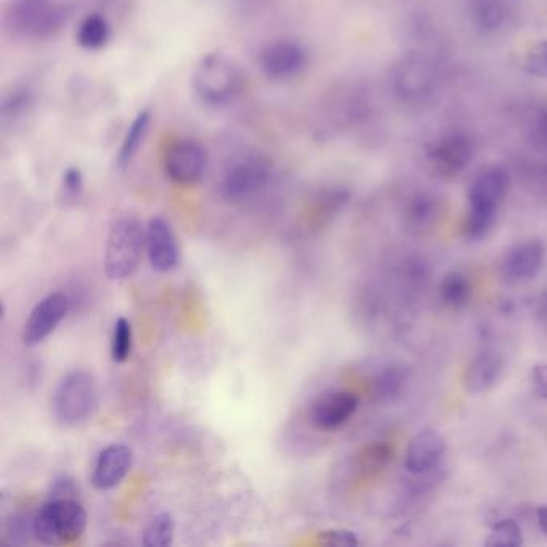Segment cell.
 <instances>
[{"instance_id":"cell-1","label":"cell","mask_w":547,"mask_h":547,"mask_svg":"<svg viewBox=\"0 0 547 547\" xmlns=\"http://www.w3.org/2000/svg\"><path fill=\"white\" fill-rule=\"evenodd\" d=\"M507 191L509 174L503 167H487L475 175L467 190V209L462 222V233L467 240H482L493 230Z\"/></svg>"},{"instance_id":"cell-2","label":"cell","mask_w":547,"mask_h":547,"mask_svg":"<svg viewBox=\"0 0 547 547\" xmlns=\"http://www.w3.org/2000/svg\"><path fill=\"white\" fill-rule=\"evenodd\" d=\"M246 76L235 61L222 53L201 58L193 73V90L203 105L211 108L230 105L240 97Z\"/></svg>"},{"instance_id":"cell-3","label":"cell","mask_w":547,"mask_h":547,"mask_svg":"<svg viewBox=\"0 0 547 547\" xmlns=\"http://www.w3.org/2000/svg\"><path fill=\"white\" fill-rule=\"evenodd\" d=\"M87 514L77 499H49L34 515V538L45 546H65L84 535Z\"/></svg>"},{"instance_id":"cell-4","label":"cell","mask_w":547,"mask_h":547,"mask_svg":"<svg viewBox=\"0 0 547 547\" xmlns=\"http://www.w3.org/2000/svg\"><path fill=\"white\" fill-rule=\"evenodd\" d=\"M68 17V7L61 0H13L5 23L15 36L49 39L63 28Z\"/></svg>"},{"instance_id":"cell-5","label":"cell","mask_w":547,"mask_h":547,"mask_svg":"<svg viewBox=\"0 0 547 547\" xmlns=\"http://www.w3.org/2000/svg\"><path fill=\"white\" fill-rule=\"evenodd\" d=\"M390 92L408 105L430 100L437 87V71L426 53L411 50L395 61L389 74Z\"/></svg>"},{"instance_id":"cell-6","label":"cell","mask_w":547,"mask_h":547,"mask_svg":"<svg viewBox=\"0 0 547 547\" xmlns=\"http://www.w3.org/2000/svg\"><path fill=\"white\" fill-rule=\"evenodd\" d=\"M146 248V231L138 220L122 217L111 227L105 249V273L111 281L126 280L137 272Z\"/></svg>"},{"instance_id":"cell-7","label":"cell","mask_w":547,"mask_h":547,"mask_svg":"<svg viewBox=\"0 0 547 547\" xmlns=\"http://www.w3.org/2000/svg\"><path fill=\"white\" fill-rule=\"evenodd\" d=\"M97 405L94 376L84 369L66 374L53 392V414L66 427L79 426L87 421L94 414Z\"/></svg>"},{"instance_id":"cell-8","label":"cell","mask_w":547,"mask_h":547,"mask_svg":"<svg viewBox=\"0 0 547 547\" xmlns=\"http://www.w3.org/2000/svg\"><path fill=\"white\" fill-rule=\"evenodd\" d=\"M272 174V163L262 154L238 156L223 172L219 185L220 195L228 203H244L268 187Z\"/></svg>"},{"instance_id":"cell-9","label":"cell","mask_w":547,"mask_h":547,"mask_svg":"<svg viewBox=\"0 0 547 547\" xmlns=\"http://www.w3.org/2000/svg\"><path fill=\"white\" fill-rule=\"evenodd\" d=\"M474 138L464 130H446L442 135L427 143L426 159L430 169L440 177H458L475 158Z\"/></svg>"},{"instance_id":"cell-10","label":"cell","mask_w":547,"mask_h":547,"mask_svg":"<svg viewBox=\"0 0 547 547\" xmlns=\"http://www.w3.org/2000/svg\"><path fill=\"white\" fill-rule=\"evenodd\" d=\"M546 257L547 251L543 241H519L512 248L507 249L501 260V268H499L501 278L504 283L511 286L530 283L543 272Z\"/></svg>"},{"instance_id":"cell-11","label":"cell","mask_w":547,"mask_h":547,"mask_svg":"<svg viewBox=\"0 0 547 547\" xmlns=\"http://www.w3.org/2000/svg\"><path fill=\"white\" fill-rule=\"evenodd\" d=\"M69 297L63 292H52L39 302L29 315L23 328L21 341L26 347H36L53 334L61 321L68 315Z\"/></svg>"},{"instance_id":"cell-12","label":"cell","mask_w":547,"mask_h":547,"mask_svg":"<svg viewBox=\"0 0 547 547\" xmlns=\"http://www.w3.org/2000/svg\"><path fill=\"white\" fill-rule=\"evenodd\" d=\"M207 156L195 140H179L169 146L164 156V169L177 185H195L206 172Z\"/></svg>"},{"instance_id":"cell-13","label":"cell","mask_w":547,"mask_h":547,"mask_svg":"<svg viewBox=\"0 0 547 547\" xmlns=\"http://www.w3.org/2000/svg\"><path fill=\"white\" fill-rule=\"evenodd\" d=\"M358 395L352 390H328L310 405L308 418L320 430H334L344 426L358 410Z\"/></svg>"},{"instance_id":"cell-14","label":"cell","mask_w":547,"mask_h":547,"mask_svg":"<svg viewBox=\"0 0 547 547\" xmlns=\"http://www.w3.org/2000/svg\"><path fill=\"white\" fill-rule=\"evenodd\" d=\"M259 65L268 79L286 81L304 71L307 52L297 42L276 41L260 52Z\"/></svg>"},{"instance_id":"cell-15","label":"cell","mask_w":547,"mask_h":547,"mask_svg":"<svg viewBox=\"0 0 547 547\" xmlns=\"http://www.w3.org/2000/svg\"><path fill=\"white\" fill-rule=\"evenodd\" d=\"M446 454V440L434 429L421 430L406 446L405 466L411 475H426L434 472Z\"/></svg>"},{"instance_id":"cell-16","label":"cell","mask_w":547,"mask_h":547,"mask_svg":"<svg viewBox=\"0 0 547 547\" xmlns=\"http://www.w3.org/2000/svg\"><path fill=\"white\" fill-rule=\"evenodd\" d=\"M146 254L151 267L159 273L174 270L179 264V244L171 225L161 217H153L146 227Z\"/></svg>"},{"instance_id":"cell-17","label":"cell","mask_w":547,"mask_h":547,"mask_svg":"<svg viewBox=\"0 0 547 547\" xmlns=\"http://www.w3.org/2000/svg\"><path fill=\"white\" fill-rule=\"evenodd\" d=\"M132 461H134V453L129 446L122 443L106 446L95 462L92 485L100 491L113 490L126 479L132 467Z\"/></svg>"},{"instance_id":"cell-18","label":"cell","mask_w":547,"mask_h":547,"mask_svg":"<svg viewBox=\"0 0 547 547\" xmlns=\"http://www.w3.org/2000/svg\"><path fill=\"white\" fill-rule=\"evenodd\" d=\"M506 361L496 350H482L472 358L462 377L464 389L471 394L479 395L490 392L503 377Z\"/></svg>"},{"instance_id":"cell-19","label":"cell","mask_w":547,"mask_h":547,"mask_svg":"<svg viewBox=\"0 0 547 547\" xmlns=\"http://www.w3.org/2000/svg\"><path fill=\"white\" fill-rule=\"evenodd\" d=\"M517 0H467L472 25L482 33H498L514 18Z\"/></svg>"},{"instance_id":"cell-20","label":"cell","mask_w":547,"mask_h":547,"mask_svg":"<svg viewBox=\"0 0 547 547\" xmlns=\"http://www.w3.org/2000/svg\"><path fill=\"white\" fill-rule=\"evenodd\" d=\"M440 217H442V203L437 196L427 193V191L414 193L403 209V222H405L406 230L414 235L427 233L430 228L437 225Z\"/></svg>"},{"instance_id":"cell-21","label":"cell","mask_w":547,"mask_h":547,"mask_svg":"<svg viewBox=\"0 0 547 547\" xmlns=\"http://www.w3.org/2000/svg\"><path fill=\"white\" fill-rule=\"evenodd\" d=\"M394 458V450L389 443L374 442L368 443L358 451L355 456V466L361 475L371 477L381 472L382 469L389 466V462Z\"/></svg>"},{"instance_id":"cell-22","label":"cell","mask_w":547,"mask_h":547,"mask_svg":"<svg viewBox=\"0 0 547 547\" xmlns=\"http://www.w3.org/2000/svg\"><path fill=\"white\" fill-rule=\"evenodd\" d=\"M408 381V371L400 365H389L376 374L373 381V394L381 402H389L402 394Z\"/></svg>"},{"instance_id":"cell-23","label":"cell","mask_w":547,"mask_h":547,"mask_svg":"<svg viewBox=\"0 0 547 547\" xmlns=\"http://www.w3.org/2000/svg\"><path fill=\"white\" fill-rule=\"evenodd\" d=\"M471 281L461 272H451L445 275L438 286V297L448 308H462L471 299Z\"/></svg>"},{"instance_id":"cell-24","label":"cell","mask_w":547,"mask_h":547,"mask_svg":"<svg viewBox=\"0 0 547 547\" xmlns=\"http://www.w3.org/2000/svg\"><path fill=\"white\" fill-rule=\"evenodd\" d=\"M150 122V111H140L137 114V118L134 119L132 126L127 130L126 137L122 140L121 150L118 154L119 167L129 166L130 161L135 158V154L140 150V146L143 145V140L148 134Z\"/></svg>"},{"instance_id":"cell-25","label":"cell","mask_w":547,"mask_h":547,"mask_svg":"<svg viewBox=\"0 0 547 547\" xmlns=\"http://www.w3.org/2000/svg\"><path fill=\"white\" fill-rule=\"evenodd\" d=\"M110 36V23L100 15H89L77 29V42L86 50L102 49L110 41Z\"/></svg>"},{"instance_id":"cell-26","label":"cell","mask_w":547,"mask_h":547,"mask_svg":"<svg viewBox=\"0 0 547 547\" xmlns=\"http://www.w3.org/2000/svg\"><path fill=\"white\" fill-rule=\"evenodd\" d=\"M175 523L171 514L156 515L143 531V546L169 547L174 543Z\"/></svg>"},{"instance_id":"cell-27","label":"cell","mask_w":547,"mask_h":547,"mask_svg":"<svg viewBox=\"0 0 547 547\" xmlns=\"http://www.w3.org/2000/svg\"><path fill=\"white\" fill-rule=\"evenodd\" d=\"M523 544V533L514 519H501L491 527L485 546L519 547Z\"/></svg>"},{"instance_id":"cell-28","label":"cell","mask_w":547,"mask_h":547,"mask_svg":"<svg viewBox=\"0 0 547 547\" xmlns=\"http://www.w3.org/2000/svg\"><path fill=\"white\" fill-rule=\"evenodd\" d=\"M132 325L127 318H119L114 325L113 342H111V358L116 363H124L129 360L132 353Z\"/></svg>"},{"instance_id":"cell-29","label":"cell","mask_w":547,"mask_h":547,"mask_svg":"<svg viewBox=\"0 0 547 547\" xmlns=\"http://www.w3.org/2000/svg\"><path fill=\"white\" fill-rule=\"evenodd\" d=\"M523 66L530 76L547 79V41L536 42L525 53Z\"/></svg>"},{"instance_id":"cell-30","label":"cell","mask_w":547,"mask_h":547,"mask_svg":"<svg viewBox=\"0 0 547 547\" xmlns=\"http://www.w3.org/2000/svg\"><path fill=\"white\" fill-rule=\"evenodd\" d=\"M33 103L31 92L26 89L13 90L12 94L7 95L2 102V116L4 119H17L23 114L28 113Z\"/></svg>"},{"instance_id":"cell-31","label":"cell","mask_w":547,"mask_h":547,"mask_svg":"<svg viewBox=\"0 0 547 547\" xmlns=\"http://www.w3.org/2000/svg\"><path fill=\"white\" fill-rule=\"evenodd\" d=\"M318 541L325 546L355 547L360 544L357 533L349 530H326L318 535Z\"/></svg>"},{"instance_id":"cell-32","label":"cell","mask_w":547,"mask_h":547,"mask_svg":"<svg viewBox=\"0 0 547 547\" xmlns=\"http://www.w3.org/2000/svg\"><path fill=\"white\" fill-rule=\"evenodd\" d=\"M63 193H65L66 199H77L81 196L82 190H84V177H82V172L76 167H71L63 175Z\"/></svg>"},{"instance_id":"cell-33","label":"cell","mask_w":547,"mask_h":547,"mask_svg":"<svg viewBox=\"0 0 547 547\" xmlns=\"http://www.w3.org/2000/svg\"><path fill=\"white\" fill-rule=\"evenodd\" d=\"M76 495V483L66 475L55 480L50 488V499H76Z\"/></svg>"},{"instance_id":"cell-34","label":"cell","mask_w":547,"mask_h":547,"mask_svg":"<svg viewBox=\"0 0 547 547\" xmlns=\"http://www.w3.org/2000/svg\"><path fill=\"white\" fill-rule=\"evenodd\" d=\"M533 143L547 156V110L541 111L533 124Z\"/></svg>"},{"instance_id":"cell-35","label":"cell","mask_w":547,"mask_h":547,"mask_svg":"<svg viewBox=\"0 0 547 547\" xmlns=\"http://www.w3.org/2000/svg\"><path fill=\"white\" fill-rule=\"evenodd\" d=\"M531 384L539 398L547 400V365H536L531 371Z\"/></svg>"},{"instance_id":"cell-36","label":"cell","mask_w":547,"mask_h":547,"mask_svg":"<svg viewBox=\"0 0 547 547\" xmlns=\"http://www.w3.org/2000/svg\"><path fill=\"white\" fill-rule=\"evenodd\" d=\"M536 519H538V527L543 535H547V504L539 507L536 512Z\"/></svg>"},{"instance_id":"cell-37","label":"cell","mask_w":547,"mask_h":547,"mask_svg":"<svg viewBox=\"0 0 547 547\" xmlns=\"http://www.w3.org/2000/svg\"><path fill=\"white\" fill-rule=\"evenodd\" d=\"M546 304H547V296H546Z\"/></svg>"}]
</instances>
